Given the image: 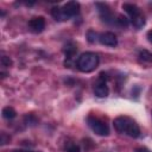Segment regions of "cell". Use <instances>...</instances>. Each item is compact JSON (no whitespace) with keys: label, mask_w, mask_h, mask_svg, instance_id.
Instances as JSON below:
<instances>
[{"label":"cell","mask_w":152,"mask_h":152,"mask_svg":"<svg viewBox=\"0 0 152 152\" xmlns=\"http://www.w3.org/2000/svg\"><path fill=\"white\" fill-rule=\"evenodd\" d=\"M114 128L119 133L127 134L131 138H138L140 135V128L138 124L128 116H118L114 120Z\"/></svg>","instance_id":"6da1fadb"},{"label":"cell","mask_w":152,"mask_h":152,"mask_svg":"<svg viewBox=\"0 0 152 152\" xmlns=\"http://www.w3.org/2000/svg\"><path fill=\"white\" fill-rule=\"evenodd\" d=\"M99 63H100L99 55L91 51H87L78 56L76 61V66L82 72H91L99 66Z\"/></svg>","instance_id":"7a4b0ae2"},{"label":"cell","mask_w":152,"mask_h":152,"mask_svg":"<svg viewBox=\"0 0 152 152\" xmlns=\"http://www.w3.org/2000/svg\"><path fill=\"white\" fill-rule=\"evenodd\" d=\"M87 124L90 127V129L95 134H97V135L107 137L109 134V127H108V125L104 121H102L101 119L96 118V116H93V115L88 116L87 118Z\"/></svg>","instance_id":"3957f363"},{"label":"cell","mask_w":152,"mask_h":152,"mask_svg":"<svg viewBox=\"0 0 152 152\" xmlns=\"http://www.w3.org/2000/svg\"><path fill=\"white\" fill-rule=\"evenodd\" d=\"M107 75L104 72H101L99 76L97 82L94 84V94L97 97H107L109 94V88L107 86Z\"/></svg>","instance_id":"277c9868"},{"label":"cell","mask_w":152,"mask_h":152,"mask_svg":"<svg viewBox=\"0 0 152 152\" xmlns=\"http://www.w3.org/2000/svg\"><path fill=\"white\" fill-rule=\"evenodd\" d=\"M97 10H99V15L101 18L102 21H104L106 24H114L115 23V18L110 11V8L106 5V4H96Z\"/></svg>","instance_id":"5b68a950"},{"label":"cell","mask_w":152,"mask_h":152,"mask_svg":"<svg viewBox=\"0 0 152 152\" xmlns=\"http://www.w3.org/2000/svg\"><path fill=\"white\" fill-rule=\"evenodd\" d=\"M80 8L81 7H80V4L77 1H69L62 6V11H63V14H64L66 20L77 15L80 13Z\"/></svg>","instance_id":"8992f818"},{"label":"cell","mask_w":152,"mask_h":152,"mask_svg":"<svg viewBox=\"0 0 152 152\" xmlns=\"http://www.w3.org/2000/svg\"><path fill=\"white\" fill-rule=\"evenodd\" d=\"M28 28L33 33H40L45 28V19L43 17H34L28 21Z\"/></svg>","instance_id":"52a82bcc"},{"label":"cell","mask_w":152,"mask_h":152,"mask_svg":"<svg viewBox=\"0 0 152 152\" xmlns=\"http://www.w3.org/2000/svg\"><path fill=\"white\" fill-rule=\"evenodd\" d=\"M99 42L102 45L110 46V48H114L118 45V38L113 32H103L99 34Z\"/></svg>","instance_id":"ba28073f"},{"label":"cell","mask_w":152,"mask_h":152,"mask_svg":"<svg viewBox=\"0 0 152 152\" xmlns=\"http://www.w3.org/2000/svg\"><path fill=\"white\" fill-rule=\"evenodd\" d=\"M122 8H124L125 12L129 15V19H133V18L138 17L139 14H141L139 7H138L137 5H134V4H128V2H126V4L122 5Z\"/></svg>","instance_id":"9c48e42d"},{"label":"cell","mask_w":152,"mask_h":152,"mask_svg":"<svg viewBox=\"0 0 152 152\" xmlns=\"http://www.w3.org/2000/svg\"><path fill=\"white\" fill-rule=\"evenodd\" d=\"M51 14H52L53 19L57 20V21H64V20H66L65 17H64V14H63L62 7H59V6H53L52 10H51Z\"/></svg>","instance_id":"30bf717a"},{"label":"cell","mask_w":152,"mask_h":152,"mask_svg":"<svg viewBox=\"0 0 152 152\" xmlns=\"http://www.w3.org/2000/svg\"><path fill=\"white\" fill-rule=\"evenodd\" d=\"M131 23H132V25L135 27V28H141L144 25H145V23H146V20H145V17L142 15V14H139L138 17H135V18H133V19H131Z\"/></svg>","instance_id":"8fae6325"},{"label":"cell","mask_w":152,"mask_h":152,"mask_svg":"<svg viewBox=\"0 0 152 152\" xmlns=\"http://www.w3.org/2000/svg\"><path fill=\"white\" fill-rule=\"evenodd\" d=\"M115 24H116L119 27H121V28H126V27L129 25V20H128L127 17H125V15H122V14H119V15L115 18Z\"/></svg>","instance_id":"7c38bea8"},{"label":"cell","mask_w":152,"mask_h":152,"mask_svg":"<svg viewBox=\"0 0 152 152\" xmlns=\"http://www.w3.org/2000/svg\"><path fill=\"white\" fill-rule=\"evenodd\" d=\"M2 116L5 119H7V120H12V119H14L17 116V112L12 107H5L2 109Z\"/></svg>","instance_id":"4fadbf2b"},{"label":"cell","mask_w":152,"mask_h":152,"mask_svg":"<svg viewBox=\"0 0 152 152\" xmlns=\"http://www.w3.org/2000/svg\"><path fill=\"white\" fill-rule=\"evenodd\" d=\"M139 57H140V59H142V61H145V62L152 63V52H150V51H147V50L140 51Z\"/></svg>","instance_id":"5bb4252c"},{"label":"cell","mask_w":152,"mask_h":152,"mask_svg":"<svg viewBox=\"0 0 152 152\" xmlns=\"http://www.w3.org/2000/svg\"><path fill=\"white\" fill-rule=\"evenodd\" d=\"M87 37H88V40H89L90 43H94L95 40H99V36H97L96 32L93 31V30H90V31L87 32Z\"/></svg>","instance_id":"9a60e30c"},{"label":"cell","mask_w":152,"mask_h":152,"mask_svg":"<svg viewBox=\"0 0 152 152\" xmlns=\"http://www.w3.org/2000/svg\"><path fill=\"white\" fill-rule=\"evenodd\" d=\"M1 65H2L4 68H8V66H11V65H12V61H11V58L7 57V56H2V57H1Z\"/></svg>","instance_id":"2e32d148"},{"label":"cell","mask_w":152,"mask_h":152,"mask_svg":"<svg viewBox=\"0 0 152 152\" xmlns=\"http://www.w3.org/2000/svg\"><path fill=\"white\" fill-rule=\"evenodd\" d=\"M66 152H81L80 150V146L76 145V144H70L68 147H66Z\"/></svg>","instance_id":"e0dca14e"},{"label":"cell","mask_w":152,"mask_h":152,"mask_svg":"<svg viewBox=\"0 0 152 152\" xmlns=\"http://www.w3.org/2000/svg\"><path fill=\"white\" fill-rule=\"evenodd\" d=\"M0 142H1V145H6L7 142H10V135H7L5 132H2L1 138H0Z\"/></svg>","instance_id":"ac0fdd59"},{"label":"cell","mask_w":152,"mask_h":152,"mask_svg":"<svg viewBox=\"0 0 152 152\" xmlns=\"http://www.w3.org/2000/svg\"><path fill=\"white\" fill-rule=\"evenodd\" d=\"M135 152H151L150 150H147L146 147H139V148H137L135 150Z\"/></svg>","instance_id":"d6986e66"},{"label":"cell","mask_w":152,"mask_h":152,"mask_svg":"<svg viewBox=\"0 0 152 152\" xmlns=\"http://www.w3.org/2000/svg\"><path fill=\"white\" fill-rule=\"evenodd\" d=\"M12 152H33V151H31V150H24V148H15Z\"/></svg>","instance_id":"ffe728a7"},{"label":"cell","mask_w":152,"mask_h":152,"mask_svg":"<svg viewBox=\"0 0 152 152\" xmlns=\"http://www.w3.org/2000/svg\"><path fill=\"white\" fill-rule=\"evenodd\" d=\"M147 40H148V42L152 44V30L147 32Z\"/></svg>","instance_id":"44dd1931"}]
</instances>
